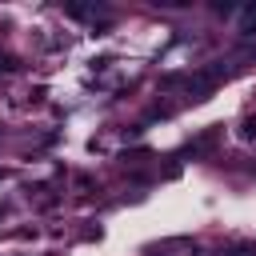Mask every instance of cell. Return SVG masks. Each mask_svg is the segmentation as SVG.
Listing matches in <instances>:
<instances>
[{
  "label": "cell",
  "mask_w": 256,
  "mask_h": 256,
  "mask_svg": "<svg viewBox=\"0 0 256 256\" xmlns=\"http://www.w3.org/2000/svg\"><path fill=\"white\" fill-rule=\"evenodd\" d=\"M240 136H244V140H252V136H256V116H248V120L240 124Z\"/></svg>",
  "instance_id": "6da1fadb"
},
{
  "label": "cell",
  "mask_w": 256,
  "mask_h": 256,
  "mask_svg": "<svg viewBox=\"0 0 256 256\" xmlns=\"http://www.w3.org/2000/svg\"><path fill=\"white\" fill-rule=\"evenodd\" d=\"M232 256H256V244H240V248H236Z\"/></svg>",
  "instance_id": "7a4b0ae2"
}]
</instances>
